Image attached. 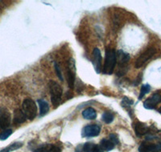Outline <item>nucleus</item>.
I'll list each match as a JSON object with an SVG mask.
<instances>
[{"label":"nucleus","mask_w":161,"mask_h":152,"mask_svg":"<svg viewBox=\"0 0 161 152\" xmlns=\"http://www.w3.org/2000/svg\"><path fill=\"white\" fill-rule=\"evenodd\" d=\"M82 116L83 118L88 120H93L97 118V112L92 107H89V108L85 109L82 111Z\"/></svg>","instance_id":"obj_14"},{"label":"nucleus","mask_w":161,"mask_h":152,"mask_svg":"<svg viewBox=\"0 0 161 152\" xmlns=\"http://www.w3.org/2000/svg\"><path fill=\"white\" fill-rule=\"evenodd\" d=\"M123 103H124V107L126 105L130 106L131 104H133V101H132L131 99H127L126 97H125L123 99Z\"/></svg>","instance_id":"obj_26"},{"label":"nucleus","mask_w":161,"mask_h":152,"mask_svg":"<svg viewBox=\"0 0 161 152\" xmlns=\"http://www.w3.org/2000/svg\"><path fill=\"white\" fill-rule=\"evenodd\" d=\"M92 152H104V150H103V149L101 147V146H99V145L94 144L93 145Z\"/></svg>","instance_id":"obj_24"},{"label":"nucleus","mask_w":161,"mask_h":152,"mask_svg":"<svg viewBox=\"0 0 161 152\" xmlns=\"http://www.w3.org/2000/svg\"><path fill=\"white\" fill-rule=\"evenodd\" d=\"M12 134V130L11 129H7L4 130L1 134H0V140H6L10 137Z\"/></svg>","instance_id":"obj_20"},{"label":"nucleus","mask_w":161,"mask_h":152,"mask_svg":"<svg viewBox=\"0 0 161 152\" xmlns=\"http://www.w3.org/2000/svg\"><path fill=\"white\" fill-rule=\"evenodd\" d=\"M158 111H159V114H161V107H159V109H158Z\"/></svg>","instance_id":"obj_28"},{"label":"nucleus","mask_w":161,"mask_h":152,"mask_svg":"<svg viewBox=\"0 0 161 152\" xmlns=\"http://www.w3.org/2000/svg\"><path fill=\"white\" fill-rule=\"evenodd\" d=\"M93 143H86L83 145V151L84 152H92L93 147Z\"/></svg>","instance_id":"obj_22"},{"label":"nucleus","mask_w":161,"mask_h":152,"mask_svg":"<svg viewBox=\"0 0 161 152\" xmlns=\"http://www.w3.org/2000/svg\"><path fill=\"white\" fill-rule=\"evenodd\" d=\"M93 66L96 73L100 74L102 72V54L98 48H94L93 51Z\"/></svg>","instance_id":"obj_10"},{"label":"nucleus","mask_w":161,"mask_h":152,"mask_svg":"<svg viewBox=\"0 0 161 152\" xmlns=\"http://www.w3.org/2000/svg\"><path fill=\"white\" fill-rule=\"evenodd\" d=\"M11 114L5 107H0V128H8L11 124Z\"/></svg>","instance_id":"obj_7"},{"label":"nucleus","mask_w":161,"mask_h":152,"mask_svg":"<svg viewBox=\"0 0 161 152\" xmlns=\"http://www.w3.org/2000/svg\"><path fill=\"white\" fill-rule=\"evenodd\" d=\"M110 140L113 142L114 144H118L119 143V139H118V136L114 134H110Z\"/></svg>","instance_id":"obj_23"},{"label":"nucleus","mask_w":161,"mask_h":152,"mask_svg":"<svg viewBox=\"0 0 161 152\" xmlns=\"http://www.w3.org/2000/svg\"><path fill=\"white\" fill-rule=\"evenodd\" d=\"M54 67H55L56 73H57V77L59 78V79H60V81H63V80H64V79H63L62 73H61L60 67H59V65L57 64V62H55V63H54Z\"/></svg>","instance_id":"obj_21"},{"label":"nucleus","mask_w":161,"mask_h":152,"mask_svg":"<svg viewBox=\"0 0 161 152\" xmlns=\"http://www.w3.org/2000/svg\"><path fill=\"white\" fill-rule=\"evenodd\" d=\"M37 102H38L39 107H40V115H45V114L48 112V110H49L48 103L43 99H39Z\"/></svg>","instance_id":"obj_15"},{"label":"nucleus","mask_w":161,"mask_h":152,"mask_svg":"<svg viewBox=\"0 0 161 152\" xmlns=\"http://www.w3.org/2000/svg\"><path fill=\"white\" fill-rule=\"evenodd\" d=\"M14 123L15 124H20V123H24L27 119L25 114L24 113L23 110L20 109H15L14 111Z\"/></svg>","instance_id":"obj_13"},{"label":"nucleus","mask_w":161,"mask_h":152,"mask_svg":"<svg viewBox=\"0 0 161 152\" xmlns=\"http://www.w3.org/2000/svg\"><path fill=\"white\" fill-rule=\"evenodd\" d=\"M130 56L128 53L125 52L123 50H119L116 53V59H117V63L119 65L120 68L119 71H117V75H123L126 73L124 71L125 69H126V64L128 63L129 60H130Z\"/></svg>","instance_id":"obj_4"},{"label":"nucleus","mask_w":161,"mask_h":152,"mask_svg":"<svg viewBox=\"0 0 161 152\" xmlns=\"http://www.w3.org/2000/svg\"><path fill=\"white\" fill-rule=\"evenodd\" d=\"M150 90L151 86L148 85V84H144V85L142 86V87L140 89V93H139V99H142L143 98V96L146 94H147L150 91Z\"/></svg>","instance_id":"obj_19"},{"label":"nucleus","mask_w":161,"mask_h":152,"mask_svg":"<svg viewBox=\"0 0 161 152\" xmlns=\"http://www.w3.org/2000/svg\"><path fill=\"white\" fill-rule=\"evenodd\" d=\"M101 131L100 126L97 125V124H93V125H88L86 126L84 128L82 129L81 131V135L82 137H96V136L99 135Z\"/></svg>","instance_id":"obj_8"},{"label":"nucleus","mask_w":161,"mask_h":152,"mask_svg":"<svg viewBox=\"0 0 161 152\" xmlns=\"http://www.w3.org/2000/svg\"><path fill=\"white\" fill-rule=\"evenodd\" d=\"M102 119H103V121L105 123H106V124H110V123H111L112 122L114 121V114H112V113L106 111V112H104L103 114Z\"/></svg>","instance_id":"obj_18"},{"label":"nucleus","mask_w":161,"mask_h":152,"mask_svg":"<svg viewBox=\"0 0 161 152\" xmlns=\"http://www.w3.org/2000/svg\"><path fill=\"white\" fill-rule=\"evenodd\" d=\"M47 152H60V149L55 146H49Z\"/></svg>","instance_id":"obj_25"},{"label":"nucleus","mask_w":161,"mask_h":152,"mask_svg":"<svg viewBox=\"0 0 161 152\" xmlns=\"http://www.w3.org/2000/svg\"><path fill=\"white\" fill-rule=\"evenodd\" d=\"M116 63H117V59H116L115 51L111 49H107L106 51L105 63L103 68V74H108V75L113 74Z\"/></svg>","instance_id":"obj_1"},{"label":"nucleus","mask_w":161,"mask_h":152,"mask_svg":"<svg viewBox=\"0 0 161 152\" xmlns=\"http://www.w3.org/2000/svg\"><path fill=\"white\" fill-rule=\"evenodd\" d=\"M135 131H136V134L138 137H141V136L144 135L147 133L148 127L145 123L138 122L136 124V127H135Z\"/></svg>","instance_id":"obj_12"},{"label":"nucleus","mask_w":161,"mask_h":152,"mask_svg":"<svg viewBox=\"0 0 161 152\" xmlns=\"http://www.w3.org/2000/svg\"><path fill=\"white\" fill-rule=\"evenodd\" d=\"M156 53V50L154 48V47H150V48H147L146 51L143 53L139 55V58L136 59V63H135V67L136 68H140L141 67H143L147 62L148 61L150 58H152V57L155 55V54Z\"/></svg>","instance_id":"obj_5"},{"label":"nucleus","mask_w":161,"mask_h":152,"mask_svg":"<svg viewBox=\"0 0 161 152\" xmlns=\"http://www.w3.org/2000/svg\"><path fill=\"white\" fill-rule=\"evenodd\" d=\"M48 87H49L50 94H51L52 103L54 107H57L61 102V97L63 94L62 87L53 80L49 82Z\"/></svg>","instance_id":"obj_2"},{"label":"nucleus","mask_w":161,"mask_h":152,"mask_svg":"<svg viewBox=\"0 0 161 152\" xmlns=\"http://www.w3.org/2000/svg\"><path fill=\"white\" fill-rule=\"evenodd\" d=\"M161 103V94H158V93H155L152 96H151L150 98L147 99L143 103V107L144 108L147 109V110H152L156 106Z\"/></svg>","instance_id":"obj_9"},{"label":"nucleus","mask_w":161,"mask_h":152,"mask_svg":"<svg viewBox=\"0 0 161 152\" xmlns=\"http://www.w3.org/2000/svg\"><path fill=\"white\" fill-rule=\"evenodd\" d=\"M114 145L115 144L113 142L110 141V139H103L100 143L101 147L106 151H110V150H113L114 148Z\"/></svg>","instance_id":"obj_16"},{"label":"nucleus","mask_w":161,"mask_h":152,"mask_svg":"<svg viewBox=\"0 0 161 152\" xmlns=\"http://www.w3.org/2000/svg\"><path fill=\"white\" fill-rule=\"evenodd\" d=\"M139 152H157L158 144L150 143H143L139 147Z\"/></svg>","instance_id":"obj_11"},{"label":"nucleus","mask_w":161,"mask_h":152,"mask_svg":"<svg viewBox=\"0 0 161 152\" xmlns=\"http://www.w3.org/2000/svg\"><path fill=\"white\" fill-rule=\"evenodd\" d=\"M22 107L23 111L28 119L33 120L36 118L37 114V107L31 99H25L23 102Z\"/></svg>","instance_id":"obj_3"},{"label":"nucleus","mask_w":161,"mask_h":152,"mask_svg":"<svg viewBox=\"0 0 161 152\" xmlns=\"http://www.w3.org/2000/svg\"><path fill=\"white\" fill-rule=\"evenodd\" d=\"M67 79H68V84L69 88H73V87H74V83H75L76 79L75 61H74L73 58H70L69 62Z\"/></svg>","instance_id":"obj_6"},{"label":"nucleus","mask_w":161,"mask_h":152,"mask_svg":"<svg viewBox=\"0 0 161 152\" xmlns=\"http://www.w3.org/2000/svg\"><path fill=\"white\" fill-rule=\"evenodd\" d=\"M23 143H20V142H16V143H14L12 144L9 145L8 147L3 149V150H0V152H11L13 150H18L19 148L22 147Z\"/></svg>","instance_id":"obj_17"},{"label":"nucleus","mask_w":161,"mask_h":152,"mask_svg":"<svg viewBox=\"0 0 161 152\" xmlns=\"http://www.w3.org/2000/svg\"><path fill=\"white\" fill-rule=\"evenodd\" d=\"M47 150H48V148L46 149L45 147H40V148L36 149L34 152H47Z\"/></svg>","instance_id":"obj_27"}]
</instances>
